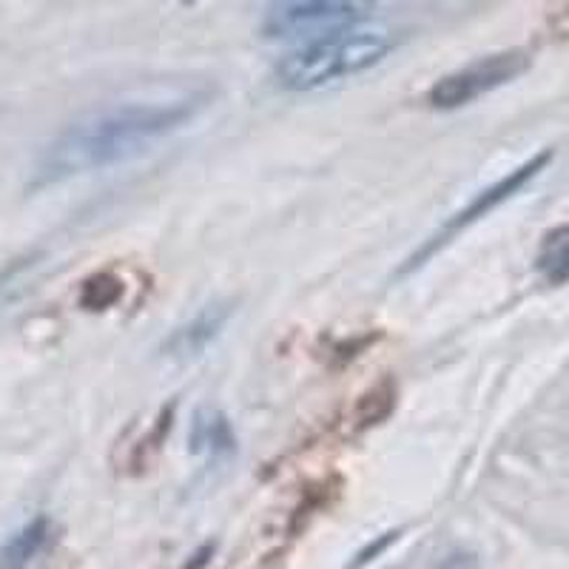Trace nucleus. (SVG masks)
Returning <instances> with one entry per match:
<instances>
[{
    "label": "nucleus",
    "instance_id": "obj_1",
    "mask_svg": "<svg viewBox=\"0 0 569 569\" xmlns=\"http://www.w3.org/2000/svg\"><path fill=\"white\" fill-rule=\"evenodd\" d=\"M200 109L202 98H171L137 100L94 111L46 146L38 162V182H58L137 160L191 123Z\"/></svg>",
    "mask_w": 569,
    "mask_h": 569
},
{
    "label": "nucleus",
    "instance_id": "obj_2",
    "mask_svg": "<svg viewBox=\"0 0 569 569\" xmlns=\"http://www.w3.org/2000/svg\"><path fill=\"white\" fill-rule=\"evenodd\" d=\"M390 49L393 38L385 29L356 27L282 54L277 63V80L291 91H317L373 69L388 58Z\"/></svg>",
    "mask_w": 569,
    "mask_h": 569
},
{
    "label": "nucleus",
    "instance_id": "obj_3",
    "mask_svg": "<svg viewBox=\"0 0 569 569\" xmlns=\"http://www.w3.org/2000/svg\"><path fill=\"white\" fill-rule=\"evenodd\" d=\"M370 14L368 3L350 0H311V3H277L268 9V38H302V43L328 38V34L356 29Z\"/></svg>",
    "mask_w": 569,
    "mask_h": 569
},
{
    "label": "nucleus",
    "instance_id": "obj_4",
    "mask_svg": "<svg viewBox=\"0 0 569 569\" xmlns=\"http://www.w3.org/2000/svg\"><path fill=\"white\" fill-rule=\"evenodd\" d=\"M527 69H530V54L527 52L510 49V52L490 54V58L476 60V63L453 71V74L436 80L427 91V103L433 109H461V106L490 94L498 86L516 80Z\"/></svg>",
    "mask_w": 569,
    "mask_h": 569
},
{
    "label": "nucleus",
    "instance_id": "obj_5",
    "mask_svg": "<svg viewBox=\"0 0 569 569\" xmlns=\"http://www.w3.org/2000/svg\"><path fill=\"white\" fill-rule=\"evenodd\" d=\"M550 160H552V151H541V154H536L532 160H527L525 166H518L516 171H510L505 180L492 182L490 188L479 191V194L472 197V200L467 202L461 211H456L453 217H450V220H447L445 226H441L439 231H436L433 237L425 242V246H421L419 253H413V257L408 259L405 271H413V268H419L421 262H425L427 257H433V253L439 251L441 246H447V242L453 240V237H459L461 231H467L470 226H476L481 217H487L490 211H496L501 202H507L512 194H518V191H521L527 182H532L538 174H541L543 169H547V162H550Z\"/></svg>",
    "mask_w": 569,
    "mask_h": 569
},
{
    "label": "nucleus",
    "instance_id": "obj_6",
    "mask_svg": "<svg viewBox=\"0 0 569 569\" xmlns=\"http://www.w3.org/2000/svg\"><path fill=\"white\" fill-rule=\"evenodd\" d=\"M228 317H231V308H228V305H206L197 317L188 319L186 325H180V328L166 339L162 350H166V356L174 359V362L200 359L208 350V345H213V339L222 333Z\"/></svg>",
    "mask_w": 569,
    "mask_h": 569
},
{
    "label": "nucleus",
    "instance_id": "obj_7",
    "mask_svg": "<svg viewBox=\"0 0 569 569\" xmlns=\"http://www.w3.org/2000/svg\"><path fill=\"white\" fill-rule=\"evenodd\" d=\"M54 521L46 516L32 518L0 547V569H29L54 543Z\"/></svg>",
    "mask_w": 569,
    "mask_h": 569
},
{
    "label": "nucleus",
    "instance_id": "obj_8",
    "mask_svg": "<svg viewBox=\"0 0 569 569\" xmlns=\"http://www.w3.org/2000/svg\"><path fill=\"white\" fill-rule=\"evenodd\" d=\"M188 441H191V450L208 461H226L237 450V436H233L231 421L213 408L197 410Z\"/></svg>",
    "mask_w": 569,
    "mask_h": 569
},
{
    "label": "nucleus",
    "instance_id": "obj_9",
    "mask_svg": "<svg viewBox=\"0 0 569 569\" xmlns=\"http://www.w3.org/2000/svg\"><path fill=\"white\" fill-rule=\"evenodd\" d=\"M536 271L541 273L543 282H569V222L543 233V240L536 253Z\"/></svg>",
    "mask_w": 569,
    "mask_h": 569
},
{
    "label": "nucleus",
    "instance_id": "obj_10",
    "mask_svg": "<svg viewBox=\"0 0 569 569\" xmlns=\"http://www.w3.org/2000/svg\"><path fill=\"white\" fill-rule=\"evenodd\" d=\"M393 408H396V385L385 379V382L370 388L368 393L359 399V405H356L353 410V425L359 427V430L379 425V421L388 419Z\"/></svg>",
    "mask_w": 569,
    "mask_h": 569
},
{
    "label": "nucleus",
    "instance_id": "obj_11",
    "mask_svg": "<svg viewBox=\"0 0 569 569\" xmlns=\"http://www.w3.org/2000/svg\"><path fill=\"white\" fill-rule=\"evenodd\" d=\"M120 297H123V279H117L114 273H98V277L83 282L80 305H83L86 311H106Z\"/></svg>",
    "mask_w": 569,
    "mask_h": 569
},
{
    "label": "nucleus",
    "instance_id": "obj_12",
    "mask_svg": "<svg viewBox=\"0 0 569 569\" xmlns=\"http://www.w3.org/2000/svg\"><path fill=\"white\" fill-rule=\"evenodd\" d=\"M396 538H399V532H385V536L379 538V541H376L373 547H368V550H362V552H359V556H356L353 567H350V569H362L368 561H376V556H379V552H382V550H388V547L396 541Z\"/></svg>",
    "mask_w": 569,
    "mask_h": 569
},
{
    "label": "nucleus",
    "instance_id": "obj_13",
    "mask_svg": "<svg viewBox=\"0 0 569 569\" xmlns=\"http://www.w3.org/2000/svg\"><path fill=\"white\" fill-rule=\"evenodd\" d=\"M441 569H476L472 567V561L470 558H461V556H456V558H450V561L445 563V567Z\"/></svg>",
    "mask_w": 569,
    "mask_h": 569
}]
</instances>
